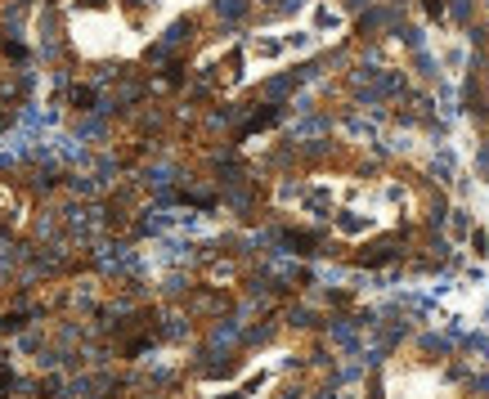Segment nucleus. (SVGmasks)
Here are the masks:
<instances>
[{
	"instance_id": "f257e3e1",
	"label": "nucleus",
	"mask_w": 489,
	"mask_h": 399,
	"mask_svg": "<svg viewBox=\"0 0 489 399\" xmlns=\"http://www.w3.org/2000/svg\"><path fill=\"white\" fill-rule=\"evenodd\" d=\"M216 9H220V14H229V18H238L242 14V0H220Z\"/></svg>"
}]
</instances>
